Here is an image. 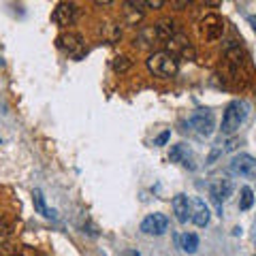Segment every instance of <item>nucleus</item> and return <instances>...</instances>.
Masks as SVG:
<instances>
[{
	"label": "nucleus",
	"instance_id": "nucleus-17",
	"mask_svg": "<svg viewBox=\"0 0 256 256\" xmlns=\"http://www.w3.org/2000/svg\"><path fill=\"white\" fill-rule=\"evenodd\" d=\"M32 201H34V210L38 212V214H43L45 218H56V212L54 210H50L47 207V203H45V196H43V192L41 190H34L32 192Z\"/></svg>",
	"mask_w": 256,
	"mask_h": 256
},
{
	"label": "nucleus",
	"instance_id": "nucleus-27",
	"mask_svg": "<svg viewBox=\"0 0 256 256\" xmlns=\"http://www.w3.org/2000/svg\"><path fill=\"white\" fill-rule=\"evenodd\" d=\"M13 256H34V254H32V252H26V250H24V252H18V254H13Z\"/></svg>",
	"mask_w": 256,
	"mask_h": 256
},
{
	"label": "nucleus",
	"instance_id": "nucleus-8",
	"mask_svg": "<svg viewBox=\"0 0 256 256\" xmlns=\"http://www.w3.org/2000/svg\"><path fill=\"white\" fill-rule=\"evenodd\" d=\"M169 228V218L164 214H150L148 218H143L141 222V230L146 235H164Z\"/></svg>",
	"mask_w": 256,
	"mask_h": 256
},
{
	"label": "nucleus",
	"instance_id": "nucleus-22",
	"mask_svg": "<svg viewBox=\"0 0 256 256\" xmlns=\"http://www.w3.org/2000/svg\"><path fill=\"white\" fill-rule=\"evenodd\" d=\"M169 139H171V130H164V132H160L158 137L154 139V146H158V148H160V146H164V143L169 141Z\"/></svg>",
	"mask_w": 256,
	"mask_h": 256
},
{
	"label": "nucleus",
	"instance_id": "nucleus-23",
	"mask_svg": "<svg viewBox=\"0 0 256 256\" xmlns=\"http://www.w3.org/2000/svg\"><path fill=\"white\" fill-rule=\"evenodd\" d=\"M9 233H11V226H6V224H0V248L4 246V239L9 237Z\"/></svg>",
	"mask_w": 256,
	"mask_h": 256
},
{
	"label": "nucleus",
	"instance_id": "nucleus-4",
	"mask_svg": "<svg viewBox=\"0 0 256 256\" xmlns=\"http://www.w3.org/2000/svg\"><path fill=\"white\" fill-rule=\"evenodd\" d=\"M164 45H166L164 52H169L171 56H175V58H178V56H180V58H184V60H194L196 58L194 47H192V43L188 41V36L182 34V32H178L175 36H171Z\"/></svg>",
	"mask_w": 256,
	"mask_h": 256
},
{
	"label": "nucleus",
	"instance_id": "nucleus-7",
	"mask_svg": "<svg viewBox=\"0 0 256 256\" xmlns=\"http://www.w3.org/2000/svg\"><path fill=\"white\" fill-rule=\"evenodd\" d=\"M233 194V182L230 180H216L210 186V196L218 207V216H222V203Z\"/></svg>",
	"mask_w": 256,
	"mask_h": 256
},
{
	"label": "nucleus",
	"instance_id": "nucleus-11",
	"mask_svg": "<svg viewBox=\"0 0 256 256\" xmlns=\"http://www.w3.org/2000/svg\"><path fill=\"white\" fill-rule=\"evenodd\" d=\"M173 212H175V218L180 222H188L192 218V205H190V198L186 194H178L173 196Z\"/></svg>",
	"mask_w": 256,
	"mask_h": 256
},
{
	"label": "nucleus",
	"instance_id": "nucleus-13",
	"mask_svg": "<svg viewBox=\"0 0 256 256\" xmlns=\"http://www.w3.org/2000/svg\"><path fill=\"white\" fill-rule=\"evenodd\" d=\"M190 205L194 207V212H192V220H194V224L196 226H207V222H210V207H207L201 198L190 201Z\"/></svg>",
	"mask_w": 256,
	"mask_h": 256
},
{
	"label": "nucleus",
	"instance_id": "nucleus-26",
	"mask_svg": "<svg viewBox=\"0 0 256 256\" xmlns=\"http://www.w3.org/2000/svg\"><path fill=\"white\" fill-rule=\"evenodd\" d=\"M248 22H250V26H252V30L256 32V15H252V18H250V20H248Z\"/></svg>",
	"mask_w": 256,
	"mask_h": 256
},
{
	"label": "nucleus",
	"instance_id": "nucleus-2",
	"mask_svg": "<svg viewBox=\"0 0 256 256\" xmlns=\"http://www.w3.org/2000/svg\"><path fill=\"white\" fill-rule=\"evenodd\" d=\"M248 114H250V105L246 100L237 98L233 100L230 105L224 109V116H222V134H233L239 130V126L246 122Z\"/></svg>",
	"mask_w": 256,
	"mask_h": 256
},
{
	"label": "nucleus",
	"instance_id": "nucleus-12",
	"mask_svg": "<svg viewBox=\"0 0 256 256\" xmlns=\"http://www.w3.org/2000/svg\"><path fill=\"white\" fill-rule=\"evenodd\" d=\"M154 30H156V38H158V43H166L171 36L178 34L175 22H171V20H160V22L156 24V26H154Z\"/></svg>",
	"mask_w": 256,
	"mask_h": 256
},
{
	"label": "nucleus",
	"instance_id": "nucleus-6",
	"mask_svg": "<svg viewBox=\"0 0 256 256\" xmlns=\"http://www.w3.org/2000/svg\"><path fill=\"white\" fill-rule=\"evenodd\" d=\"M56 45H58L62 52L70 54L75 60H79L86 54L84 38H82V34H77V32H64V34H60L58 38H56Z\"/></svg>",
	"mask_w": 256,
	"mask_h": 256
},
{
	"label": "nucleus",
	"instance_id": "nucleus-24",
	"mask_svg": "<svg viewBox=\"0 0 256 256\" xmlns=\"http://www.w3.org/2000/svg\"><path fill=\"white\" fill-rule=\"evenodd\" d=\"M164 2L162 0H148V2H143V6H150V9H160Z\"/></svg>",
	"mask_w": 256,
	"mask_h": 256
},
{
	"label": "nucleus",
	"instance_id": "nucleus-20",
	"mask_svg": "<svg viewBox=\"0 0 256 256\" xmlns=\"http://www.w3.org/2000/svg\"><path fill=\"white\" fill-rule=\"evenodd\" d=\"M111 66H114L116 73L124 75V73H128V70L132 68V60L128 58V56H118V58H114V62H111Z\"/></svg>",
	"mask_w": 256,
	"mask_h": 256
},
{
	"label": "nucleus",
	"instance_id": "nucleus-29",
	"mask_svg": "<svg viewBox=\"0 0 256 256\" xmlns=\"http://www.w3.org/2000/svg\"><path fill=\"white\" fill-rule=\"evenodd\" d=\"M0 64H2V60H0Z\"/></svg>",
	"mask_w": 256,
	"mask_h": 256
},
{
	"label": "nucleus",
	"instance_id": "nucleus-9",
	"mask_svg": "<svg viewBox=\"0 0 256 256\" xmlns=\"http://www.w3.org/2000/svg\"><path fill=\"white\" fill-rule=\"evenodd\" d=\"M52 20H54L56 24H58L60 28L73 26L75 20H77V6H75L73 2H60V4L54 9Z\"/></svg>",
	"mask_w": 256,
	"mask_h": 256
},
{
	"label": "nucleus",
	"instance_id": "nucleus-28",
	"mask_svg": "<svg viewBox=\"0 0 256 256\" xmlns=\"http://www.w3.org/2000/svg\"><path fill=\"white\" fill-rule=\"evenodd\" d=\"M0 224H2V214H0Z\"/></svg>",
	"mask_w": 256,
	"mask_h": 256
},
{
	"label": "nucleus",
	"instance_id": "nucleus-18",
	"mask_svg": "<svg viewBox=\"0 0 256 256\" xmlns=\"http://www.w3.org/2000/svg\"><path fill=\"white\" fill-rule=\"evenodd\" d=\"M154 41H158V38H156V30H154V26H152V28H143V30L139 32V36L134 38V45L139 43V47H150Z\"/></svg>",
	"mask_w": 256,
	"mask_h": 256
},
{
	"label": "nucleus",
	"instance_id": "nucleus-19",
	"mask_svg": "<svg viewBox=\"0 0 256 256\" xmlns=\"http://www.w3.org/2000/svg\"><path fill=\"white\" fill-rule=\"evenodd\" d=\"M100 34L107 43H116L118 38L122 36V30H120V26H114V24H105V26L100 28Z\"/></svg>",
	"mask_w": 256,
	"mask_h": 256
},
{
	"label": "nucleus",
	"instance_id": "nucleus-15",
	"mask_svg": "<svg viewBox=\"0 0 256 256\" xmlns=\"http://www.w3.org/2000/svg\"><path fill=\"white\" fill-rule=\"evenodd\" d=\"M190 158H192V152L188 146H184V143H178V146H173L171 148V154H169V160L171 162H182V164H186L190 162Z\"/></svg>",
	"mask_w": 256,
	"mask_h": 256
},
{
	"label": "nucleus",
	"instance_id": "nucleus-10",
	"mask_svg": "<svg viewBox=\"0 0 256 256\" xmlns=\"http://www.w3.org/2000/svg\"><path fill=\"white\" fill-rule=\"evenodd\" d=\"M230 171L235 175H242V178H252L256 175V158H252L250 154H239L230 160Z\"/></svg>",
	"mask_w": 256,
	"mask_h": 256
},
{
	"label": "nucleus",
	"instance_id": "nucleus-25",
	"mask_svg": "<svg viewBox=\"0 0 256 256\" xmlns=\"http://www.w3.org/2000/svg\"><path fill=\"white\" fill-rule=\"evenodd\" d=\"M120 256H141L137 250H124V252H120Z\"/></svg>",
	"mask_w": 256,
	"mask_h": 256
},
{
	"label": "nucleus",
	"instance_id": "nucleus-21",
	"mask_svg": "<svg viewBox=\"0 0 256 256\" xmlns=\"http://www.w3.org/2000/svg\"><path fill=\"white\" fill-rule=\"evenodd\" d=\"M254 205V192H252V188H242V196H239V210L242 212H248L250 207Z\"/></svg>",
	"mask_w": 256,
	"mask_h": 256
},
{
	"label": "nucleus",
	"instance_id": "nucleus-1",
	"mask_svg": "<svg viewBox=\"0 0 256 256\" xmlns=\"http://www.w3.org/2000/svg\"><path fill=\"white\" fill-rule=\"evenodd\" d=\"M146 64H148L150 73L160 77V79H171V77L178 75V70H180V60L175 58V56H171L169 52H164V50L150 54Z\"/></svg>",
	"mask_w": 256,
	"mask_h": 256
},
{
	"label": "nucleus",
	"instance_id": "nucleus-3",
	"mask_svg": "<svg viewBox=\"0 0 256 256\" xmlns=\"http://www.w3.org/2000/svg\"><path fill=\"white\" fill-rule=\"evenodd\" d=\"M188 126L201 137H210L216 128V120L210 109H196L194 114L188 118Z\"/></svg>",
	"mask_w": 256,
	"mask_h": 256
},
{
	"label": "nucleus",
	"instance_id": "nucleus-5",
	"mask_svg": "<svg viewBox=\"0 0 256 256\" xmlns=\"http://www.w3.org/2000/svg\"><path fill=\"white\" fill-rule=\"evenodd\" d=\"M198 32L205 41H218L224 34V22L220 15H205V18L198 22Z\"/></svg>",
	"mask_w": 256,
	"mask_h": 256
},
{
	"label": "nucleus",
	"instance_id": "nucleus-14",
	"mask_svg": "<svg viewBox=\"0 0 256 256\" xmlns=\"http://www.w3.org/2000/svg\"><path fill=\"white\" fill-rule=\"evenodd\" d=\"M143 2H124V22L128 26H137L143 18Z\"/></svg>",
	"mask_w": 256,
	"mask_h": 256
},
{
	"label": "nucleus",
	"instance_id": "nucleus-16",
	"mask_svg": "<svg viewBox=\"0 0 256 256\" xmlns=\"http://www.w3.org/2000/svg\"><path fill=\"white\" fill-rule=\"evenodd\" d=\"M175 242H178V246L188 254H194L196 248H198V237L194 233H184L180 237H175Z\"/></svg>",
	"mask_w": 256,
	"mask_h": 256
}]
</instances>
